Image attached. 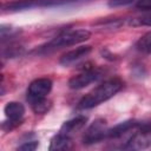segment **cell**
Returning a JSON list of instances; mask_svg holds the SVG:
<instances>
[{"label": "cell", "instance_id": "1", "mask_svg": "<svg viewBox=\"0 0 151 151\" xmlns=\"http://www.w3.org/2000/svg\"><path fill=\"white\" fill-rule=\"evenodd\" d=\"M123 87V81L118 78H112L109 80H105L100 85H98L96 88H93L91 92L85 94L78 103V109L87 110L92 109L94 106H98L99 104L111 99L113 96H116Z\"/></svg>", "mask_w": 151, "mask_h": 151}, {"label": "cell", "instance_id": "2", "mask_svg": "<svg viewBox=\"0 0 151 151\" xmlns=\"http://www.w3.org/2000/svg\"><path fill=\"white\" fill-rule=\"evenodd\" d=\"M91 37V32L87 29H68L64 31L53 39H51L48 42H46L44 46L40 47V52L46 53L51 51H55L58 48L77 45L80 42H84L88 40Z\"/></svg>", "mask_w": 151, "mask_h": 151}, {"label": "cell", "instance_id": "3", "mask_svg": "<svg viewBox=\"0 0 151 151\" xmlns=\"http://www.w3.org/2000/svg\"><path fill=\"white\" fill-rule=\"evenodd\" d=\"M129 150H144L151 147V124H140L124 146Z\"/></svg>", "mask_w": 151, "mask_h": 151}, {"label": "cell", "instance_id": "4", "mask_svg": "<svg viewBox=\"0 0 151 151\" xmlns=\"http://www.w3.org/2000/svg\"><path fill=\"white\" fill-rule=\"evenodd\" d=\"M52 90V80L48 78H38L33 80L27 88V100L29 104L47 97Z\"/></svg>", "mask_w": 151, "mask_h": 151}, {"label": "cell", "instance_id": "5", "mask_svg": "<svg viewBox=\"0 0 151 151\" xmlns=\"http://www.w3.org/2000/svg\"><path fill=\"white\" fill-rule=\"evenodd\" d=\"M4 111H5V114L7 118V122L2 123L4 130L8 131V130H12L15 126L21 124L22 117L25 113V107L22 104L18 103V101H9L6 104Z\"/></svg>", "mask_w": 151, "mask_h": 151}, {"label": "cell", "instance_id": "6", "mask_svg": "<svg viewBox=\"0 0 151 151\" xmlns=\"http://www.w3.org/2000/svg\"><path fill=\"white\" fill-rule=\"evenodd\" d=\"M107 125L104 119H96L85 131L83 136L84 144H94L107 138Z\"/></svg>", "mask_w": 151, "mask_h": 151}, {"label": "cell", "instance_id": "7", "mask_svg": "<svg viewBox=\"0 0 151 151\" xmlns=\"http://www.w3.org/2000/svg\"><path fill=\"white\" fill-rule=\"evenodd\" d=\"M101 74H103V71L100 68H88L77 76H73L68 80V87L72 90H80L87 86L88 84L96 81L97 79H99Z\"/></svg>", "mask_w": 151, "mask_h": 151}, {"label": "cell", "instance_id": "8", "mask_svg": "<svg viewBox=\"0 0 151 151\" xmlns=\"http://www.w3.org/2000/svg\"><path fill=\"white\" fill-rule=\"evenodd\" d=\"M57 2H58V0H15V1L8 2L2 8L5 11L15 12V11L29 9V8L38 7V6H48V5L57 4Z\"/></svg>", "mask_w": 151, "mask_h": 151}, {"label": "cell", "instance_id": "9", "mask_svg": "<svg viewBox=\"0 0 151 151\" xmlns=\"http://www.w3.org/2000/svg\"><path fill=\"white\" fill-rule=\"evenodd\" d=\"M86 122H87V118L85 116H77V117H74V118L65 122L61 125V127H60V130H59L58 133H60V134H63V136L68 137V138L72 139V137L85 126V123Z\"/></svg>", "mask_w": 151, "mask_h": 151}, {"label": "cell", "instance_id": "10", "mask_svg": "<svg viewBox=\"0 0 151 151\" xmlns=\"http://www.w3.org/2000/svg\"><path fill=\"white\" fill-rule=\"evenodd\" d=\"M92 51V47L88 46V45H85V46H79L74 50H71L68 52H66L65 54H63L60 57V60L59 63L64 66H68L78 60H80L81 58L86 57L87 54H90V52Z\"/></svg>", "mask_w": 151, "mask_h": 151}, {"label": "cell", "instance_id": "11", "mask_svg": "<svg viewBox=\"0 0 151 151\" xmlns=\"http://www.w3.org/2000/svg\"><path fill=\"white\" fill-rule=\"evenodd\" d=\"M139 125L140 124L137 120H126V122L119 123L114 127L109 129V131H107V138H118V137L125 134L126 132H129L131 130H136Z\"/></svg>", "mask_w": 151, "mask_h": 151}, {"label": "cell", "instance_id": "12", "mask_svg": "<svg viewBox=\"0 0 151 151\" xmlns=\"http://www.w3.org/2000/svg\"><path fill=\"white\" fill-rule=\"evenodd\" d=\"M72 144V139L68 137H65L60 133H57L52 139H51V144H50V150L51 151H57V150H67L71 147Z\"/></svg>", "mask_w": 151, "mask_h": 151}, {"label": "cell", "instance_id": "13", "mask_svg": "<svg viewBox=\"0 0 151 151\" xmlns=\"http://www.w3.org/2000/svg\"><path fill=\"white\" fill-rule=\"evenodd\" d=\"M136 48L145 54H151V31L145 33L136 42Z\"/></svg>", "mask_w": 151, "mask_h": 151}, {"label": "cell", "instance_id": "14", "mask_svg": "<svg viewBox=\"0 0 151 151\" xmlns=\"http://www.w3.org/2000/svg\"><path fill=\"white\" fill-rule=\"evenodd\" d=\"M31 107H32V110L35 113L42 114V113H46L51 109V101L47 98H44L41 100H38L35 103H32L31 104Z\"/></svg>", "mask_w": 151, "mask_h": 151}, {"label": "cell", "instance_id": "15", "mask_svg": "<svg viewBox=\"0 0 151 151\" xmlns=\"http://www.w3.org/2000/svg\"><path fill=\"white\" fill-rule=\"evenodd\" d=\"M131 25H133V26H151V14L133 19L131 21Z\"/></svg>", "mask_w": 151, "mask_h": 151}, {"label": "cell", "instance_id": "16", "mask_svg": "<svg viewBox=\"0 0 151 151\" xmlns=\"http://www.w3.org/2000/svg\"><path fill=\"white\" fill-rule=\"evenodd\" d=\"M38 142L37 140H32V142H25L22 145H20L18 147V150L20 151H34L38 147Z\"/></svg>", "mask_w": 151, "mask_h": 151}, {"label": "cell", "instance_id": "17", "mask_svg": "<svg viewBox=\"0 0 151 151\" xmlns=\"http://www.w3.org/2000/svg\"><path fill=\"white\" fill-rule=\"evenodd\" d=\"M136 0H110L109 1V6L110 7H122V6H126L132 4Z\"/></svg>", "mask_w": 151, "mask_h": 151}, {"label": "cell", "instance_id": "18", "mask_svg": "<svg viewBox=\"0 0 151 151\" xmlns=\"http://www.w3.org/2000/svg\"><path fill=\"white\" fill-rule=\"evenodd\" d=\"M136 6L140 9H151V0H137Z\"/></svg>", "mask_w": 151, "mask_h": 151}]
</instances>
